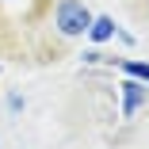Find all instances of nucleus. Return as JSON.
<instances>
[{
    "label": "nucleus",
    "instance_id": "obj_2",
    "mask_svg": "<svg viewBox=\"0 0 149 149\" xmlns=\"http://www.w3.org/2000/svg\"><path fill=\"white\" fill-rule=\"evenodd\" d=\"M145 100H149V88H145V80H138V77L123 80V115H134V111H138Z\"/></svg>",
    "mask_w": 149,
    "mask_h": 149
},
{
    "label": "nucleus",
    "instance_id": "obj_3",
    "mask_svg": "<svg viewBox=\"0 0 149 149\" xmlns=\"http://www.w3.org/2000/svg\"><path fill=\"white\" fill-rule=\"evenodd\" d=\"M115 35V19H107V15H92V27H88V38L92 42H107Z\"/></svg>",
    "mask_w": 149,
    "mask_h": 149
},
{
    "label": "nucleus",
    "instance_id": "obj_4",
    "mask_svg": "<svg viewBox=\"0 0 149 149\" xmlns=\"http://www.w3.org/2000/svg\"><path fill=\"white\" fill-rule=\"evenodd\" d=\"M123 69H126L130 77H138V80L149 84V65H145V61H123Z\"/></svg>",
    "mask_w": 149,
    "mask_h": 149
},
{
    "label": "nucleus",
    "instance_id": "obj_1",
    "mask_svg": "<svg viewBox=\"0 0 149 149\" xmlns=\"http://www.w3.org/2000/svg\"><path fill=\"white\" fill-rule=\"evenodd\" d=\"M54 23H57V31L65 38H80V35H88V27H92V12L84 8V0H57Z\"/></svg>",
    "mask_w": 149,
    "mask_h": 149
}]
</instances>
